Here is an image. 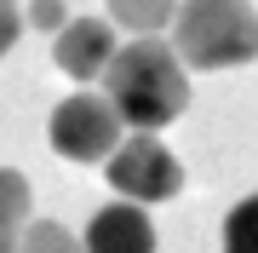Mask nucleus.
Masks as SVG:
<instances>
[{
	"label": "nucleus",
	"mask_w": 258,
	"mask_h": 253,
	"mask_svg": "<svg viewBox=\"0 0 258 253\" xmlns=\"http://www.w3.org/2000/svg\"><path fill=\"white\" fill-rule=\"evenodd\" d=\"M115 23L109 18H69L57 29V69H63L69 81H98L103 69L115 64Z\"/></svg>",
	"instance_id": "nucleus-5"
},
{
	"label": "nucleus",
	"mask_w": 258,
	"mask_h": 253,
	"mask_svg": "<svg viewBox=\"0 0 258 253\" xmlns=\"http://www.w3.org/2000/svg\"><path fill=\"white\" fill-rule=\"evenodd\" d=\"M120 110L103 92H69L52 110V150L63 161H109L120 150Z\"/></svg>",
	"instance_id": "nucleus-3"
},
{
	"label": "nucleus",
	"mask_w": 258,
	"mask_h": 253,
	"mask_svg": "<svg viewBox=\"0 0 258 253\" xmlns=\"http://www.w3.org/2000/svg\"><path fill=\"white\" fill-rule=\"evenodd\" d=\"M109 18L132 35H155L178 18V0H109Z\"/></svg>",
	"instance_id": "nucleus-8"
},
{
	"label": "nucleus",
	"mask_w": 258,
	"mask_h": 253,
	"mask_svg": "<svg viewBox=\"0 0 258 253\" xmlns=\"http://www.w3.org/2000/svg\"><path fill=\"white\" fill-rule=\"evenodd\" d=\"M86 253H155V225L138 201H115L103 213H92Z\"/></svg>",
	"instance_id": "nucleus-6"
},
{
	"label": "nucleus",
	"mask_w": 258,
	"mask_h": 253,
	"mask_svg": "<svg viewBox=\"0 0 258 253\" xmlns=\"http://www.w3.org/2000/svg\"><path fill=\"white\" fill-rule=\"evenodd\" d=\"M23 18L35 23V29H52V35H57V29L69 23V12H63V0H35V6L23 12Z\"/></svg>",
	"instance_id": "nucleus-12"
},
{
	"label": "nucleus",
	"mask_w": 258,
	"mask_h": 253,
	"mask_svg": "<svg viewBox=\"0 0 258 253\" xmlns=\"http://www.w3.org/2000/svg\"><path fill=\"white\" fill-rule=\"evenodd\" d=\"M172 46L189 69H235L258 58L252 0H178Z\"/></svg>",
	"instance_id": "nucleus-2"
},
{
	"label": "nucleus",
	"mask_w": 258,
	"mask_h": 253,
	"mask_svg": "<svg viewBox=\"0 0 258 253\" xmlns=\"http://www.w3.org/2000/svg\"><path fill=\"white\" fill-rule=\"evenodd\" d=\"M23 12H18V0H0V58H6L12 46H18V35H23Z\"/></svg>",
	"instance_id": "nucleus-11"
},
{
	"label": "nucleus",
	"mask_w": 258,
	"mask_h": 253,
	"mask_svg": "<svg viewBox=\"0 0 258 253\" xmlns=\"http://www.w3.org/2000/svg\"><path fill=\"white\" fill-rule=\"evenodd\" d=\"M18 253H86V242H81L75 230H63L57 219H29Z\"/></svg>",
	"instance_id": "nucleus-9"
},
{
	"label": "nucleus",
	"mask_w": 258,
	"mask_h": 253,
	"mask_svg": "<svg viewBox=\"0 0 258 253\" xmlns=\"http://www.w3.org/2000/svg\"><path fill=\"white\" fill-rule=\"evenodd\" d=\"M224 253H258V196L230 207V219H224Z\"/></svg>",
	"instance_id": "nucleus-10"
},
{
	"label": "nucleus",
	"mask_w": 258,
	"mask_h": 253,
	"mask_svg": "<svg viewBox=\"0 0 258 253\" xmlns=\"http://www.w3.org/2000/svg\"><path fill=\"white\" fill-rule=\"evenodd\" d=\"M103 173H109V190L126 196V201H172L184 190V167H178V156L166 150L155 132H132L103 161Z\"/></svg>",
	"instance_id": "nucleus-4"
},
{
	"label": "nucleus",
	"mask_w": 258,
	"mask_h": 253,
	"mask_svg": "<svg viewBox=\"0 0 258 253\" xmlns=\"http://www.w3.org/2000/svg\"><path fill=\"white\" fill-rule=\"evenodd\" d=\"M178 46H166L155 35H138L115 52V64L103 69V98L120 110V121L132 132H161L189 110V75Z\"/></svg>",
	"instance_id": "nucleus-1"
},
{
	"label": "nucleus",
	"mask_w": 258,
	"mask_h": 253,
	"mask_svg": "<svg viewBox=\"0 0 258 253\" xmlns=\"http://www.w3.org/2000/svg\"><path fill=\"white\" fill-rule=\"evenodd\" d=\"M29 230V178L18 167H0V253H18Z\"/></svg>",
	"instance_id": "nucleus-7"
}]
</instances>
